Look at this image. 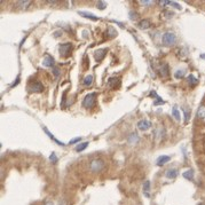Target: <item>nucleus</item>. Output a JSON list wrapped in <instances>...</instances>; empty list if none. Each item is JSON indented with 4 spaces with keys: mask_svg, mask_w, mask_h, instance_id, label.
Returning a JSON list of instances; mask_svg holds the SVG:
<instances>
[{
    "mask_svg": "<svg viewBox=\"0 0 205 205\" xmlns=\"http://www.w3.org/2000/svg\"><path fill=\"white\" fill-rule=\"evenodd\" d=\"M119 85H120V78H118V77H111L107 82V86L109 88H117Z\"/></svg>",
    "mask_w": 205,
    "mask_h": 205,
    "instance_id": "nucleus-6",
    "label": "nucleus"
},
{
    "mask_svg": "<svg viewBox=\"0 0 205 205\" xmlns=\"http://www.w3.org/2000/svg\"><path fill=\"white\" fill-rule=\"evenodd\" d=\"M93 82V76L92 75H88V76H86L85 78H84V80H82V84L85 85V86H91Z\"/></svg>",
    "mask_w": 205,
    "mask_h": 205,
    "instance_id": "nucleus-21",
    "label": "nucleus"
},
{
    "mask_svg": "<svg viewBox=\"0 0 205 205\" xmlns=\"http://www.w3.org/2000/svg\"><path fill=\"white\" fill-rule=\"evenodd\" d=\"M138 128L140 130V131H148L150 127H151V123L149 122V120H146V119H142V120H140L139 123H138Z\"/></svg>",
    "mask_w": 205,
    "mask_h": 205,
    "instance_id": "nucleus-7",
    "label": "nucleus"
},
{
    "mask_svg": "<svg viewBox=\"0 0 205 205\" xmlns=\"http://www.w3.org/2000/svg\"><path fill=\"white\" fill-rule=\"evenodd\" d=\"M183 113H185V123L187 124L188 122H189V118H190V111L183 109Z\"/></svg>",
    "mask_w": 205,
    "mask_h": 205,
    "instance_id": "nucleus-27",
    "label": "nucleus"
},
{
    "mask_svg": "<svg viewBox=\"0 0 205 205\" xmlns=\"http://www.w3.org/2000/svg\"><path fill=\"white\" fill-rule=\"evenodd\" d=\"M159 75H161V77H163V78L168 77L170 70H168V64H167V63H165V64H163V65L161 67V69H159Z\"/></svg>",
    "mask_w": 205,
    "mask_h": 205,
    "instance_id": "nucleus-10",
    "label": "nucleus"
},
{
    "mask_svg": "<svg viewBox=\"0 0 205 205\" xmlns=\"http://www.w3.org/2000/svg\"><path fill=\"white\" fill-rule=\"evenodd\" d=\"M45 205H55V204H54L53 202H46V203H45Z\"/></svg>",
    "mask_w": 205,
    "mask_h": 205,
    "instance_id": "nucleus-39",
    "label": "nucleus"
},
{
    "mask_svg": "<svg viewBox=\"0 0 205 205\" xmlns=\"http://www.w3.org/2000/svg\"><path fill=\"white\" fill-rule=\"evenodd\" d=\"M19 82H20V77H17V79H16V82H14V84H13V85H11L10 87H11V88H13V87H15L16 85H19Z\"/></svg>",
    "mask_w": 205,
    "mask_h": 205,
    "instance_id": "nucleus-38",
    "label": "nucleus"
},
{
    "mask_svg": "<svg viewBox=\"0 0 205 205\" xmlns=\"http://www.w3.org/2000/svg\"><path fill=\"white\" fill-rule=\"evenodd\" d=\"M60 205H65V201H62V202H60Z\"/></svg>",
    "mask_w": 205,
    "mask_h": 205,
    "instance_id": "nucleus-40",
    "label": "nucleus"
},
{
    "mask_svg": "<svg viewBox=\"0 0 205 205\" xmlns=\"http://www.w3.org/2000/svg\"><path fill=\"white\" fill-rule=\"evenodd\" d=\"M187 80H188V82L190 84V86H196V85H197V82H198L197 78H196L194 75L188 76V77H187Z\"/></svg>",
    "mask_w": 205,
    "mask_h": 205,
    "instance_id": "nucleus-19",
    "label": "nucleus"
},
{
    "mask_svg": "<svg viewBox=\"0 0 205 205\" xmlns=\"http://www.w3.org/2000/svg\"><path fill=\"white\" fill-rule=\"evenodd\" d=\"M164 103H165V101H163V100L159 97V99H157L154 102V105H159V104H164Z\"/></svg>",
    "mask_w": 205,
    "mask_h": 205,
    "instance_id": "nucleus-32",
    "label": "nucleus"
},
{
    "mask_svg": "<svg viewBox=\"0 0 205 205\" xmlns=\"http://www.w3.org/2000/svg\"><path fill=\"white\" fill-rule=\"evenodd\" d=\"M62 36V31H56V32H54V37L55 38H59V37H61Z\"/></svg>",
    "mask_w": 205,
    "mask_h": 205,
    "instance_id": "nucleus-37",
    "label": "nucleus"
},
{
    "mask_svg": "<svg viewBox=\"0 0 205 205\" xmlns=\"http://www.w3.org/2000/svg\"><path fill=\"white\" fill-rule=\"evenodd\" d=\"M157 2H158V4L161 5V6H166V5H171V1H162V0H161V1H157Z\"/></svg>",
    "mask_w": 205,
    "mask_h": 205,
    "instance_id": "nucleus-35",
    "label": "nucleus"
},
{
    "mask_svg": "<svg viewBox=\"0 0 205 205\" xmlns=\"http://www.w3.org/2000/svg\"><path fill=\"white\" fill-rule=\"evenodd\" d=\"M139 28L140 29H149L150 28V25H151V23H150V21L149 20H142L139 22Z\"/></svg>",
    "mask_w": 205,
    "mask_h": 205,
    "instance_id": "nucleus-14",
    "label": "nucleus"
},
{
    "mask_svg": "<svg viewBox=\"0 0 205 205\" xmlns=\"http://www.w3.org/2000/svg\"><path fill=\"white\" fill-rule=\"evenodd\" d=\"M59 49H60L61 56H63V57H69V56H70V53H71V49H72V45L70 42L61 44L60 47H59Z\"/></svg>",
    "mask_w": 205,
    "mask_h": 205,
    "instance_id": "nucleus-3",
    "label": "nucleus"
},
{
    "mask_svg": "<svg viewBox=\"0 0 205 205\" xmlns=\"http://www.w3.org/2000/svg\"><path fill=\"white\" fill-rule=\"evenodd\" d=\"M105 7H107V2H104V1H99V2H97V8H99V9L103 10V9H105Z\"/></svg>",
    "mask_w": 205,
    "mask_h": 205,
    "instance_id": "nucleus-26",
    "label": "nucleus"
},
{
    "mask_svg": "<svg viewBox=\"0 0 205 205\" xmlns=\"http://www.w3.org/2000/svg\"><path fill=\"white\" fill-rule=\"evenodd\" d=\"M201 57H202V59H205V54H203V55H201Z\"/></svg>",
    "mask_w": 205,
    "mask_h": 205,
    "instance_id": "nucleus-41",
    "label": "nucleus"
},
{
    "mask_svg": "<svg viewBox=\"0 0 205 205\" xmlns=\"http://www.w3.org/2000/svg\"><path fill=\"white\" fill-rule=\"evenodd\" d=\"M42 128H44V132L47 134V135H48V138H49V139H52L54 142H56L59 146H65V143H63V142H61V141H59V140H57V139H56V138H55V136H54V135H53V134L48 131V128H47V127H42Z\"/></svg>",
    "mask_w": 205,
    "mask_h": 205,
    "instance_id": "nucleus-12",
    "label": "nucleus"
},
{
    "mask_svg": "<svg viewBox=\"0 0 205 205\" xmlns=\"http://www.w3.org/2000/svg\"><path fill=\"white\" fill-rule=\"evenodd\" d=\"M96 103V93H90L87 94L82 100V107L86 109H91Z\"/></svg>",
    "mask_w": 205,
    "mask_h": 205,
    "instance_id": "nucleus-1",
    "label": "nucleus"
},
{
    "mask_svg": "<svg viewBox=\"0 0 205 205\" xmlns=\"http://www.w3.org/2000/svg\"><path fill=\"white\" fill-rule=\"evenodd\" d=\"M42 64L44 67H47V68H54V64H55V61L53 59V56H51L49 54H47L45 57H44V61H42Z\"/></svg>",
    "mask_w": 205,
    "mask_h": 205,
    "instance_id": "nucleus-8",
    "label": "nucleus"
},
{
    "mask_svg": "<svg viewBox=\"0 0 205 205\" xmlns=\"http://www.w3.org/2000/svg\"><path fill=\"white\" fill-rule=\"evenodd\" d=\"M49 161H51L52 163H54V164H56L57 163V157H56V155L54 154H51V156H49Z\"/></svg>",
    "mask_w": 205,
    "mask_h": 205,
    "instance_id": "nucleus-28",
    "label": "nucleus"
},
{
    "mask_svg": "<svg viewBox=\"0 0 205 205\" xmlns=\"http://www.w3.org/2000/svg\"><path fill=\"white\" fill-rule=\"evenodd\" d=\"M138 17V14L136 13H134V11H130V19L131 20H135Z\"/></svg>",
    "mask_w": 205,
    "mask_h": 205,
    "instance_id": "nucleus-33",
    "label": "nucleus"
},
{
    "mask_svg": "<svg viewBox=\"0 0 205 205\" xmlns=\"http://www.w3.org/2000/svg\"><path fill=\"white\" fill-rule=\"evenodd\" d=\"M31 4H32V1H30V0H27V1H19L16 5H17L19 7H21V8H28Z\"/></svg>",
    "mask_w": 205,
    "mask_h": 205,
    "instance_id": "nucleus-22",
    "label": "nucleus"
},
{
    "mask_svg": "<svg viewBox=\"0 0 205 205\" xmlns=\"http://www.w3.org/2000/svg\"><path fill=\"white\" fill-rule=\"evenodd\" d=\"M139 4H141V5H144V6H150V5H153L154 4V1H151V0H144V1H139Z\"/></svg>",
    "mask_w": 205,
    "mask_h": 205,
    "instance_id": "nucleus-29",
    "label": "nucleus"
},
{
    "mask_svg": "<svg viewBox=\"0 0 205 205\" xmlns=\"http://www.w3.org/2000/svg\"><path fill=\"white\" fill-rule=\"evenodd\" d=\"M162 41L165 46H172L174 45L175 41H176V37L173 32H166L163 34V38H162Z\"/></svg>",
    "mask_w": 205,
    "mask_h": 205,
    "instance_id": "nucleus-2",
    "label": "nucleus"
},
{
    "mask_svg": "<svg viewBox=\"0 0 205 205\" xmlns=\"http://www.w3.org/2000/svg\"><path fill=\"white\" fill-rule=\"evenodd\" d=\"M87 146H88V142H82V143H79L77 147H76V151H77V153H80V151L85 150V149L87 148Z\"/></svg>",
    "mask_w": 205,
    "mask_h": 205,
    "instance_id": "nucleus-23",
    "label": "nucleus"
},
{
    "mask_svg": "<svg viewBox=\"0 0 205 205\" xmlns=\"http://www.w3.org/2000/svg\"><path fill=\"white\" fill-rule=\"evenodd\" d=\"M186 76V70L185 69H179L174 72V77L176 79H182Z\"/></svg>",
    "mask_w": 205,
    "mask_h": 205,
    "instance_id": "nucleus-17",
    "label": "nucleus"
},
{
    "mask_svg": "<svg viewBox=\"0 0 205 205\" xmlns=\"http://www.w3.org/2000/svg\"><path fill=\"white\" fill-rule=\"evenodd\" d=\"M103 166H104L103 161H101V159H93L91 162V165H90V168H91L92 172H100L103 168Z\"/></svg>",
    "mask_w": 205,
    "mask_h": 205,
    "instance_id": "nucleus-4",
    "label": "nucleus"
},
{
    "mask_svg": "<svg viewBox=\"0 0 205 205\" xmlns=\"http://www.w3.org/2000/svg\"><path fill=\"white\" fill-rule=\"evenodd\" d=\"M172 115H173V117H174L176 120H180V113H179V110L176 108L172 109Z\"/></svg>",
    "mask_w": 205,
    "mask_h": 205,
    "instance_id": "nucleus-25",
    "label": "nucleus"
},
{
    "mask_svg": "<svg viewBox=\"0 0 205 205\" xmlns=\"http://www.w3.org/2000/svg\"><path fill=\"white\" fill-rule=\"evenodd\" d=\"M197 117L198 118H202V119L205 118V105H201L198 108V110H197Z\"/></svg>",
    "mask_w": 205,
    "mask_h": 205,
    "instance_id": "nucleus-20",
    "label": "nucleus"
},
{
    "mask_svg": "<svg viewBox=\"0 0 205 205\" xmlns=\"http://www.w3.org/2000/svg\"><path fill=\"white\" fill-rule=\"evenodd\" d=\"M127 141H128V143H131V144H135L136 142H139V136H138V134L132 133L130 136H128Z\"/></svg>",
    "mask_w": 205,
    "mask_h": 205,
    "instance_id": "nucleus-15",
    "label": "nucleus"
},
{
    "mask_svg": "<svg viewBox=\"0 0 205 205\" xmlns=\"http://www.w3.org/2000/svg\"><path fill=\"white\" fill-rule=\"evenodd\" d=\"M78 14L79 15H82V16H84V17H86V19H90V20H92V21H97L99 20V17L97 16H95L94 14H92V13H88V11H78Z\"/></svg>",
    "mask_w": 205,
    "mask_h": 205,
    "instance_id": "nucleus-11",
    "label": "nucleus"
},
{
    "mask_svg": "<svg viewBox=\"0 0 205 205\" xmlns=\"http://www.w3.org/2000/svg\"><path fill=\"white\" fill-rule=\"evenodd\" d=\"M162 16H165L166 19H171L173 16V13H171V11H163Z\"/></svg>",
    "mask_w": 205,
    "mask_h": 205,
    "instance_id": "nucleus-30",
    "label": "nucleus"
},
{
    "mask_svg": "<svg viewBox=\"0 0 205 205\" xmlns=\"http://www.w3.org/2000/svg\"><path fill=\"white\" fill-rule=\"evenodd\" d=\"M170 159H171V157L170 156H159L158 158H157V165L158 166H163L164 164H166L167 162H170Z\"/></svg>",
    "mask_w": 205,
    "mask_h": 205,
    "instance_id": "nucleus-13",
    "label": "nucleus"
},
{
    "mask_svg": "<svg viewBox=\"0 0 205 205\" xmlns=\"http://www.w3.org/2000/svg\"><path fill=\"white\" fill-rule=\"evenodd\" d=\"M171 5H172V6H174L176 9H181V6H180L179 4H176V2H174V1H171Z\"/></svg>",
    "mask_w": 205,
    "mask_h": 205,
    "instance_id": "nucleus-36",
    "label": "nucleus"
},
{
    "mask_svg": "<svg viewBox=\"0 0 205 205\" xmlns=\"http://www.w3.org/2000/svg\"><path fill=\"white\" fill-rule=\"evenodd\" d=\"M28 90H29L30 92L41 93L42 91H44V85H42L40 82H30V84H29V86H28Z\"/></svg>",
    "mask_w": 205,
    "mask_h": 205,
    "instance_id": "nucleus-5",
    "label": "nucleus"
},
{
    "mask_svg": "<svg viewBox=\"0 0 205 205\" xmlns=\"http://www.w3.org/2000/svg\"><path fill=\"white\" fill-rule=\"evenodd\" d=\"M53 73H54V76L57 78V77L60 76V69H59L57 67H54V68H53Z\"/></svg>",
    "mask_w": 205,
    "mask_h": 205,
    "instance_id": "nucleus-31",
    "label": "nucleus"
},
{
    "mask_svg": "<svg viewBox=\"0 0 205 205\" xmlns=\"http://www.w3.org/2000/svg\"><path fill=\"white\" fill-rule=\"evenodd\" d=\"M149 190H150V181H146L143 185V191H144V195L147 197H149Z\"/></svg>",
    "mask_w": 205,
    "mask_h": 205,
    "instance_id": "nucleus-24",
    "label": "nucleus"
},
{
    "mask_svg": "<svg viewBox=\"0 0 205 205\" xmlns=\"http://www.w3.org/2000/svg\"><path fill=\"white\" fill-rule=\"evenodd\" d=\"M80 141H82V138H76V139H73V140H71V141L69 142V144L77 143V142H80Z\"/></svg>",
    "mask_w": 205,
    "mask_h": 205,
    "instance_id": "nucleus-34",
    "label": "nucleus"
},
{
    "mask_svg": "<svg viewBox=\"0 0 205 205\" xmlns=\"http://www.w3.org/2000/svg\"><path fill=\"white\" fill-rule=\"evenodd\" d=\"M176 175H178V171L175 168H170L166 171V176L168 179H174V178H176Z\"/></svg>",
    "mask_w": 205,
    "mask_h": 205,
    "instance_id": "nucleus-16",
    "label": "nucleus"
},
{
    "mask_svg": "<svg viewBox=\"0 0 205 205\" xmlns=\"http://www.w3.org/2000/svg\"><path fill=\"white\" fill-rule=\"evenodd\" d=\"M182 176H183L185 179H187V180H193V179H194V171H193V170H188V171L183 172Z\"/></svg>",
    "mask_w": 205,
    "mask_h": 205,
    "instance_id": "nucleus-18",
    "label": "nucleus"
},
{
    "mask_svg": "<svg viewBox=\"0 0 205 205\" xmlns=\"http://www.w3.org/2000/svg\"><path fill=\"white\" fill-rule=\"evenodd\" d=\"M107 52L108 49L107 48H103V49H99V51L95 52V60L96 62H101L104 59V56H105V54H107Z\"/></svg>",
    "mask_w": 205,
    "mask_h": 205,
    "instance_id": "nucleus-9",
    "label": "nucleus"
}]
</instances>
